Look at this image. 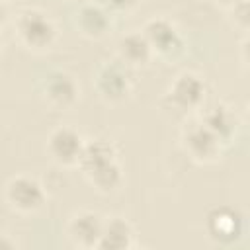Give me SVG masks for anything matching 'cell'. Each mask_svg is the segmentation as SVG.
Here are the masks:
<instances>
[{
	"label": "cell",
	"mask_w": 250,
	"mask_h": 250,
	"mask_svg": "<svg viewBox=\"0 0 250 250\" xmlns=\"http://www.w3.org/2000/svg\"><path fill=\"white\" fill-rule=\"evenodd\" d=\"M82 146H84L82 135L68 125H61L53 129L47 139V152L61 166H76Z\"/></svg>",
	"instance_id": "9c48e42d"
},
{
	"label": "cell",
	"mask_w": 250,
	"mask_h": 250,
	"mask_svg": "<svg viewBox=\"0 0 250 250\" xmlns=\"http://www.w3.org/2000/svg\"><path fill=\"white\" fill-rule=\"evenodd\" d=\"M182 145L186 152L197 162H213L221 156V150H223V143L201 121L189 125L184 131Z\"/></svg>",
	"instance_id": "30bf717a"
},
{
	"label": "cell",
	"mask_w": 250,
	"mask_h": 250,
	"mask_svg": "<svg viewBox=\"0 0 250 250\" xmlns=\"http://www.w3.org/2000/svg\"><path fill=\"white\" fill-rule=\"evenodd\" d=\"M115 49H117V59L123 64H127L129 68L145 66L154 57V53H152L146 37L143 35V31H129V33L121 35Z\"/></svg>",
	"instance_id": "5bb4252c"
},
{
	"label": "cell",
	"mask_w": 250,
	"mask_h": 250,
	"mask_svg": "<svg viewBox=\"0 0 250 250\" xmlns=\"http://www.w3.org/2000/svg\"><path fill=\"white\" fill-rule=\"evenodd\" d=\"M0 47H2V33H0Z\"/></svg>",
	"instance_id": "44dd1931"
},
{
	"label": "cell",
	"mask_w": 250,
	"mask_h": 250,
	"mask_svg": "<svg viewBox=\"0 0 250 250\" xmlns=\"http://www.w3.org/2000/svg\"><path fill=\"white\" fill-rule=\"evenodd\" d=\"M205 94H207L205 80L197 72L184 70L168 86L164 94V105L178 113H189L203 104Z\"/></svg>",
	"instance_id": "3957f363"
},
{
	"label": "cell",
	"mask_w": 250,
	"mask_h": 250,
	"mask_svg": "<svg viewBox=\"0 0 250 250\" xmlns=\"http://www.w3.org/2000/svg\"><path fill=\"white\" fill-rule=\"evenodd\" d=\"M143 35L146 37L154 55L164 59H176L184 51V37L178 27L166 18H150L143 25Z\"/></svg>",
	"instance_id": "52a82bcc"
},
{
	"label": "cell",
	"mask_w": 250,
	"mask_h": 250,
	"mask_svg": "<svg viewBox=\"0 0 250 250\" xmlns=\"http://www.w3.org/2000/svg\"><path fill=\"white\" fill-rule=\"evenodd\" d=\"M96 4H100L102 8H105L109 14H123V12H129L133 10L139 0H94Z\"/></svg>",
	"instance_id": "e0dca14e"
},
{
	"label": "cell",
	"mask_w": 250,
	"mask_h": 250,
	"mask_svg": "<svg viewBox=\"0 0 250 250\" xmlns=\"http://www.w3.org/2000/svg\"><path fill=\"white\" fill-rule=\"evenodd\" d=\"M94 86H96V92L105 102H121L133 90L131 68L127 64H123L119 59L104 62L96 70Z\"/></svg>",
	"instance_id": "5b68a950"
},
{
	"label": "cell",
	"mask_w": 250,
	"mask_h": 250,
	"mask_svg": "<svg viewBox=\"0 0 250 250\" xmlns=\"http://www.w3.org/2000/svg\"><path fill=\"white\" fill-rule=\"evenodd\" d=\"M104 219L100 213L96 211H78L68 219L66 225V234L70 238V242L78 248H96L100 234H102V227H104Z\"/></svg>",
	"instance_id": "8fae6325"
},
{
	"label": "cell",
	"mask_w": 250,
	"mask_h": 250,
	"mask_svg": "<svg viewBox=\"0 0 250 250\" xmlns=\"http://www.w3.org/2000/svg\"><path fill=\"white\" fill-rule=\"evenodd\" d=\"M39 92L51 107L68 109L76 104L80 88L72 74H68L64 70H51L41 78Z\"/></svg>",
	"instance_id": "ba28073f"
},
{
	"label": "cell",
	"mask_w": 250,
	"mask_h": 250,
	"mask_svg": "<svg viewBox=\"0 0 250 250\" xmlns=\"http://www.w3.org/2000/svg\"><path fill=\"white\" fill-rule=\"evenodd\" d=\"M111 18H113V14H109L105 8H102L96 2H90V4H84L76 10L74 23L82 35L92 37V39H100L111 29V25H113Z\"/></svg>",
	"instance_id": "4fadbf2b"
},
{
	"label": "cell",
	"mask_w": 250,
	"mask_h": 250,
	"mask_svg": "<svg viewBox=\"0 0 250 250\" xmlns=\"http://www.w3.org/2000/svg\"><path fill=\"white\" fill-rule=\"evenodd\" d=\"M215 2H219V4H223V6H230V4L236 2V0H215Z\"/></svg>",
	"instance_id": "ffe728a7"
},
{
	"label": "cell",
	"mask_w": 250,
	"mask_h": 250,
	"mask_svg": "<svg viewBox=\"0 0 250 250\" xmlns=\"http://www.w3.org/2000/svg\"><path fill=\"white\" fill-rule=\"evenodd\" d=\"M230 10V18L234 21V25L240 29V31H248V16H250V10H248V0H236L229 6Z\"/></svg>",
	"instance_id": "2e32d148"
},
{
	"label": "cell",
	"mask_w": 250,
	"mask_h": 250,
	"mask_svg": "<svg viewBox=\"0 0 250 250\" xmlns=\"http://www.w3.org/2000/svg\"><path fill=\"white\" fill-rule=\"evenodd\" d=\"M6 201L14 211L20 213H35L45 205L47 193L43 184L27 174H18L8 180L4 189Z\"/></svg>",
	"instance_id": "8992f818"
},
{
	"label": "cell",
	"mask_w": 250,
	"mask_h": 250,
	"mask_svg": "<svg viewBox=\"0 0 250 250\" xmlns=\"http://www.w3.org/2000/svg\"><path fill=\"white\" fill-rule=\"evenodd\" d=\"M76 166L88 184L102 193L115 191L123 182V168L117 160V148L105 139L84 141Z\"/></svg>",
	"instance_id": "6da1fadb"
},
{
	"label": "cell",
	"mask_w": 250,
	"mask_h": 250,
	"mask_svg": "<svg viewBox=\"0 0 250 250\" xmlns=\"http://www.w3.org/2000/svg\"><path fill=\"white\" fill-rule=\"evenodd\" d=\"M0 248H16V240L10 234L0 232Z\"/></svg>",
	"instance_id": "ac0fdd59"
},
{
	"label": "cell",
	"mask_w": 250,
	"mask_h": 250,
	"mask_svg": "<svg viewBox=\"0 0 250 250\" xmlns=\"http://www.w3.org/2000/svg\"><path fill=\"white\" fill-rule=\"evenodd\" d=\"M8 20V6H6V0H0V27L6 23Z\"/></svg>",
	"instance_id": "d6986e66"
},
{
	"label": "cell",
	"mask_w": 250,
	"mask_h": 250,
	"mask_svg": "<svg viewBox=\"0 0 250 250\" xmlns=\"http://www.w3.org/2000/svg\"><path fill=\"white\" fill-rule=\"evenodd\" d=\"M18 39L33 51L49 49L57 39V25L55 21L39 8L21 10L14 21Z\"/></svg>",
	"instance_id": "7a4b0ae2"
},
{
	"label": "cell",
	"mask_w": 250,
	"mask_h": 250,
	"mask_svg": "<svg viewBox=\"0 0 250 250\" xmlns=\"http://www.w3.org/2000/svg\"><path fill=\"white\" fill-rule=\"evenodd\" d=\"M135 244V229L123 217H107L104 219L102 234L98 240L100 250H127Z\"/></svg>",
	"instance_id": "9a60e30c"
},
{
	"label": "cell",
	"mask_w": 250,
	"mask_h": 250,
	"mask_svg": "<svg viewBox=\"0 0 250 250\" xmlns=\"http://www.w3.org/2000/svg\"><path fill=\"white\" fill-rule=\"evenodd\" d=\"M244 229H246L244 215L240 213V209L230 205H219L211 209L205 217V230L209 238L223 246H230L238 242L244 234Z\"/></svg>",
	"instance_id": "277c9868"
},
{
	"label": "cell",
	"mask_w": 250,
	"mask_h": 250,
	"mask_svg": "<svg viewBox=\"0 0 250 250\" xmlns=\"http://www.w3.org/2000/svg\"><path fill=\"white\" fill-rule=\"evenodd\" d=\"M201 123L223 143H230L234 137H236V131H238V115L236 111L225 104V102H215L211 104L203 117H201Z\"/></svg>",
	"instance_id": "7c38bea8"
}]
</instances>
